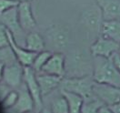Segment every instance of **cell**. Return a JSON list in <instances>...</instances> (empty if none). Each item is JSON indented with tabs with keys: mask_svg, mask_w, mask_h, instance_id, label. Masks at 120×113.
Here are the masks:
<instances>
[{
	"mask_svg": "<svg viewBox=\"0 0 120 113\" xmlns=\"http://www.w3.org/2000/svg\"><path fill=\"white\" fill-rule=\"evenodd\" d=\"M113 56L111 58H93L92 77L98 83L120 87V72L116 66Z\"/></svg>",
	"mask_w": 120,
	"mask_h": 113,
	"instance_id": "6da1fadb",
	"label": "cell"
},
{
	"mask_svg": "<svg viewBox=\"0 0 120 113\" xmlns=\"http://www.w3.org/2000/svg\"><path fill=\"white\" fill-rule=\"evenodd\" d=\"M91 54L83 49H74L66 55L65 78H80L93 73V60Z\"/></svg>",
	"mask_w": 120,
	"mask_h": 113,
	"instance_id": "7a4b0ae2",
	"label": "cell"
},
{
	"mask_svg": "<svg viewBox=\"0 0 120 113\" xmlns=\"http://www.w3.org/2000/svg\"><path fill=\"white\" fill-rule=\"evenodd\" d=\"M45 46L52 53H64L70 47L72 37L68 27L60 24H54L45 32Z\"/></svg>",
	"mask_w": 120,
	"mask_h": 113,
	"instance_id": "3957f363",
	"label": "cell"
},
{
	"mask_svg": "<svg viewBox=\"0 0 120 113\" xmlns=\"http://www.w3.org/2000/svg\"><path fill=\"white\" fill-rule=\"evenodd\" d=\"M94 84L95 80L92 75L80 78H63L59 89L77 94L84 98V101H88L96 98L93 91Z\"/></svg>",
	"mask_w": 120,
	"mask_h": 113,
	"instance_id": "277c9868",
	"label": "cell"
},
{
	"mask_svg": "<svg viewBox=\"0 0 120 113\" xmlns=\"http://www.w3.org/2000/svg\"><path fill=\"white\" fill-rule=\"evenodd\" d=\"M119 43L112 39L106 38L103 36L98 37L90 46V54L93 58L102 57V58H111L113 55L118 52Z\"/></svg>",
	"mask_w": 120,
	"mask_h": 113,
	"instance_id": "5b68a950",
	"label": "cell"
},
{
	"mask_svg": "<svg viewBox=\"0 0 120 113\" xmlns=\"http://www.w3.org/2000/svg\"><path fill=\"white\" fill-rule=\"evenodd\" d=\"M81 21L84 27L94 35H98L101 30V26L104 21L100 8L98 6H91L86 9L82 14Z\"/></svg>",
	"mask_w": 120,
	"mask_h": 113,
	"instance_id": "8992f818",
	"label": "cell"
},
{
	"mask_svg": "<svg viewBox=\"0 0 120 113\" xmlns=\"http://www.w3.org/2000/svg\"><path fill=\"white\" fill-rule=\"evenodd\" d=\"M24 82L26 83L32 98L35 101L36 111H39L44 107V100L39 84L37 79V73L31 67H25Z\"/></svg>",
	"mask_w": 120,
	"mask_h": 113,
	"instance_id": "52a82bcc",
	"label": "cell"
},
{
	"mask_svg": "<svg viewBox=\"0 0 120 113\" xmlns=\"http://www.w3.org/2000/svg\"><path fill=\"white\" fill-rule=\"evenodd\" d=\"M93 91L96 98L103 101L105 105L112 106L120 101V87H115L112 85L95 81Z\"/></svg>",
	"mask_w": 120,
	"mask_h": 113,
	"instance_id": "ba28073f",
	"label": "cell"
},
{
	"mask_svg": "<svg viewBox=\"0 0 120 113\" xmlns=\"http://www.w3.org/2000/svg\"><path fill=\"white\" fill-rule=\"evenodd\" d=\"M40 72L65 78L66 76V55L64 53H52L51 57Z\"/></svg>",
	"mask_w": 120,
	"mask_h": 113,
	"instance_id": "9c48e42d",
	"label": "cell"
},
{
	"mask_svg": "<svg viewBox=\"0 0 120 113\" xmlns=\"http://www.w3.org/2000/svg\"><path fill=\"white\" fill-rule=\"evenodd\" d=\"M24 73H25V67L17 62L15 64L7 65L5 66L3 80L14 89H18L24 82Z\"/></svg>",
	"mask_w": 120,
	"mask_h": 113,
	"instance_id": "30bf717a",
	"label": "cell"
},
{
	"mask_svg": "<svg viewBox=\"0 0 120 113\" xmlns=\"http://www.w3.org/2000/svg\"><path fill=\"white\" fill-rule=\"evenodd\" d=\"M0 23H2L8 30L10 31L14 38H15V41L17 38H19L17 44L21 46V36L24 33V30L21 27L19 21H18V16H17V9L16 8H12L10 10H8L7 12L3 13L0 15Z\"/></svg>",
	"mask_w": 120,
	"mask_h": 113,
	"instance_id": "8fae6325",
	"label": "cell"
},
{
	"mask_svg": "<svg viewBox=\"0 0 120 113\" xmlns=\"http://www.w3.org/2000/svg\"><path fill=\"white\" fill-rule=\"evenodd\" d=\"M8 40H9V45L12 47L13 51L15 53L17 61L22 65L23 67H31L33 62H34V59H35L36 56L38 55V53L29 51L26 48H25L24 47L20 46L19 44H17V42L15 41L13 34L8 29Z\"/></svg>",
	"mask_w": 120,
	"mask_h": 113,
	"instance_id": "7c38bea8",
	"label": "cell"
},
{
	"mask_svg": "<svg viewBox=\"0 0 120 113\" xmlns=\"http://www.w3.org/2000/svg\"><path fill=\"white\" fill-rule=\"evenodd\" d=\"M16 91L18 93L17 101L15 105L10 109L15 112H28L36 110L35 101L32 98L26 83L23 82L22 85L18 89H16Z\"/></svg>",
	"mask_w": 120,
	"mask_h": 113,
	"instance_id": "4fadbf2b",
	"label": "cell"
},
{
	"mask_svg": "<svg viewBox=\"0 0 120 113\" xmlns=\"http://www.w3.org/2000/svg\"><path fill=\"white\" fill-rule=\"evenodd\" d=\"M37 79L42 92V96L44 98L59 89L63 78L43 72H38L37 73Z\"/></svg>",
	"mask_w": 120,
	"mask_h": 113,
	"instance_id": "5bb4252c",
	"label": "cell"
},
{
	"mask_svg": "<svg viewBox=\"0 0 120 113\" xmlns=\"http://www.w3.org/2000/svg\"><path fill=\"white\" fill-rule=\"evenodd\" d=\"M16 9L18 21L23 30H32L37 26V21L33 15L30 2H20Z\"/></svg>",
	"mask_w": 120,
	"mask_h": 113,
	"instance_id": "9a60e30c",
	"label": "cell"
},
{
	"mask_svg": "<svg viewBox=\"0 0 120 113\" xmlns=\"http://www.w3.org/2000/svg\"><path fill=\"white\" fill-rule=\"evenodd\" d=\"M43 100L47 101V105L45 106L50 108L52 113H69L68 100L61 92L60 89H57L51 94L44 97Z\"/></svg>",
	"mask_w": 120,
	"mask_h": 113,
	"instance_id": "2e32d148",
	"label": "cell"
},
{
	"mask_svg": "<svg viewBox=\"0 0 120 113\" xmlns=\"http://www.w3.org/2000/svg\"><path fill=\"white\" fill-rule=\"evenodd\" d=\"M104 20H120V0H97Z\"/></svg>",
	"mask_w": 120,
	"mask_h": 113,
	"instance_id": "e0dca14e",
	"label": "cell"
},
{
	"mask_svg": "<svg viewBox=\"0 0 120 113\" xmlns=\"http://www.w3.org/2000/svg\"><path fill=\"white\" fill-rule=\"evenodd\" d=\"M25 48L32 52L39 53L45 50V38L36 31H30L26 34L25 38Z\"/></svg>",
	"mask_w": 120,
	"mask_h": 113,
	"instance_id": "ac0fdd59",
	"label": "cell"
},
{
	"mask_svg": "<svg viewBox=\"0 0 120 113\" xmlns=\"http://www.w3.org/2000/svg\"><path fill=\"white\" fill-rule=\"evenodd\" d=\"M100 34L120 44V20H104L101 26Z\"/></svg>",
	"mask_w": 120,
	"mask_h": 113,
	"instance_id": "d6986e66",
	"label": "cell"
},
{
	"mask_svg": "<svg viewBox=\"0 0 120 113\" xmlns=\"http://www.w3.org/2000/svg\"><path fill=\"white\" fill-rule=\"evenodd\" d=\"M63 95L66 97L68 103L69 113H81L82 106L84 104V98L73 92L60 90Z\"/></svg>",
	"mask_w": 120,
	"mask_h": 113,
	"instance_id": "ffe728a7",
	"label": "cell"
},
{
	"mask_svg": "<svg viewBox=\"0 0 120 113\" xmlns=\"http://www.w3.org/2000/svg\"><path fill=\"white\" fill-rule=\"evenodd\" d=\"M51 55H52V52L49 51V50H44L42 52L38 53V55L36 56L34 62H33V64L31 66V68L36 71V73H38V72H40L42 70L43 67L45 66V63L49 59Z\"/></svg>",
	"mask_w": 120,
	"mask_h": 113,
	"instance_id": "44dd1931",
	"label": "cell"
},
{
	"mask_svg": "<svg viewBox=\"0 0 120 113\" xmlns=\"http://www.w3.org/2000/svg\"><path fill=\"white\" fill-rule=\"evenodd\" d=\"M0 62L4 63L6 66L15 64V63L18 62L16 59L15 53L13 51L12 47H10V45L8 47H5L0 48Z\"/></svg>",
	"mask_w": 120,
	"mask_h": 113,
	"instance_id": "7402d4cb",
	"label": "cell"
},
{
	"mask_svg": "<svg viewBox=\"0 0 120 113\" xmlns=\"http://www.w3.org/2000/svg\"><path fill=\"white\" fill-rule=\"evenodd\" d=\"M104 105L105 103L98 98H93L88 101H84L81 113H99L100 108Z\"/></svg>",
	"mask_w": 120,
	"mask_h": 113,
	"instance_id": "603a6c76",
	"label": "cell"
},
{
	"mask_svg": "<svg viewBox=\"0 0 120 113\" xmlns=\"http://www.w3.org/2000/svg\"><path fill=\"white\" fill-rule=\"evenodd\" d=\"M17 98H18V93H17L16 90H14L11 91L5 98V99L0 103L3 110L12 109L15 105V103L17 101Z\"/></svg>",
	"mask_w": 120,
	"mask_h": 113,
	"instance_id": "cb8c5ba5",
	"label": "cell"
},
{
	"mask_svg": "<svg viewBox=\"0 0 120 113\" xmlns=\"http://www.w3.org/2000/svg\"><path fill=\"white\" fill-rule=\"evenodd\" d=\"M19 3L18 0H0V15L12 8H17Z\"/></svg>",
	"mask_w": 120,
	"mask_h": 113,
	"instance_id": "d4e9b609",
	"label": "cell"
},
{
	"mask_svg": "<svg viewBox=\"0 0 120 113\" xmlns=\"http://www.w3.org/2000/svg\"><path fill=\"white\" fill-rule=\"evenodd\" d=\"M8 46L9 40L8 36V29L2 23H0V48Z\"/></svg>",
	"mask_w": 120,
	"mask_h": 113,
	"instance_id": "484cf974",
	"label": "cell"
},
{
	"mask_svg": "<svg viewBox=\"0 0 120 113\" xmlns=\"http://www.w3.org/2000/svg\"><path fill=\"white\" fill-rule=\"evenodd\" d=\"M12 90H14V89H12L8 83H6L4 80L0 81V103Z\"/></svg>",
	"mask_w": 120,
	"mask_h": 113,
	"instance_id": "4316f807",
	"label": "cell"
},
{
	"mask_svg": "<svg viewBox=\"0 0 120 113\" xmlns=\"http://www.w3.org/2000/svg\"><path fill=\"white\" fill-rule=\"evenodd\" d=\"M99 113H115L111 109V108L107 105H104L103 107L100 108L99 109Z\"/></svg>",
	"mask_w": 120,
	"mask_h": 113,
	"instance_id": "83f0119b",
	"label": "cell"
},
{
	"mask_svg": "<svg viewBox=\"0 0 120 113\" xmlns=\"http://www.w3.org/2000/svg\"><path fill=\"white\" fill-rule=\"evenodd\" d=\"M113 58H114V61H115V63H116V66L117 67V68H118V70H119V72H120V56H119V54H118V52L116 53V54L113 56Z\"/></svg>",
	"mask_w": 120,
	"mask_h": 113,
	"instance_id": "f1b7e54d",
	"label": "cell"
},
{
	"mask_svg": "<svg viewBox=\"0 0 120 113\" xmlns=\"http://www.w3.org/2000/svg\"><path fill=\"white\" fill-rule=\"evenodd\" d=\"M109 107L111 108V109H112L115 113H120V101L118 103H116V104H115V105L109 106Z\"/></svg>",
	"mask_w": 120,
	"mask_h": 113,
	"instance_id": "f546056e",
	"label": "cell"
},
{
	"mask_svg": "<svg viewBox=\"0 0 120 113\" xmlns=\"http://www.w3.org/2000/svg\"><path fill=\"white\" fill-rule=\"evenodd\" d=\"M38 113H52V111H51V109H50V108L48 106L45 105L38 111Z\"/></svg>",
	"mask_w": 120,
	"mask_h": 113,
	"instance_id": "4dcf8cb0",
	"label": "cell"
},
{
	"mask_svg": "<svg viewBox=\"0 0 120 113\" xmlns=\"http://www.w3.org/2000/svg\"><path fill=\"white\" fill-rule=\"evenodd\" d=\"M5 64L0 62V81L3 80V75H4V69H5Z\"/></svg>",
	"mask_w": 120,
	"mask_h": 113,
	"instance_id": "1f68e13d",
	"label": "cell"
},
{
	"mask_svg": "<svg viewBox=\"0 0 120 113\" xmlns=\"http://www.w3.org/2000/svg\"><path fill=\"white\" fill-rule=\"evenodd\" d=\"M4 113H38V111L36 110H33V111H28V112H15L12 109H5L4 110Z\"/></svg>",
	"mask_w": 120,
	"mask_h": 113,
	"instance_id": "d6a6232c",
	"label": "cell"
},
{
	"mask_svg": "<svg viewBox=\"0 0 120 113\" xmlns=\"http://www.w3.org/2000/svg\"><path fill=\"white\" fill-rule=\"evenodd\" d=\"M19 2H30L31 0H18Z\"/></svg>",
	"mask_w": 120,
	"mask_h": 113,
	"instance_id": "836d02e7",
	"label": "cell"
},
{
	"mask_svg": "<svg viewBox=\"0 0 120 113\" xmlns=\"http://www.w3.org/2000/svg\"><path fill=\"white\" fill-rule=\"evenodd\" d=\"M118 54H119V56H120V44H119V49H118Z\"/></svg>",
	"mask_w": 120,
	"mask_h": 113,
	"instance_id": "e575fe53",
	"label": "cell"
}]
</instances>
